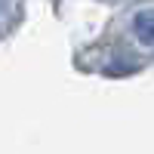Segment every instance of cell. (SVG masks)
I'll list each match as a JSON object with an SVG mask.
<instances>
[{
    "label": "cell",
    "mask_w": 154,
    "mask_h": 154,
    "mask_svg": "<svg viewBox=\"0 0 154 154\" xmlns=\"http://www.w3.org/2000/svg\"><path fill=\"white\" fill-rule=\"evenodd\" d=\"M136 34L142 37L145 43H154V12H142V16H136Z\"/></svg>",
    "instance_id": "cell-1"
}]
</instances>
